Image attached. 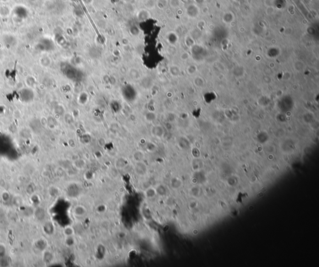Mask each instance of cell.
Here are the masks:
<instances>
[{
    "label": "cell",
    "mask_w": 319,
    "mask_h": 267,
    "mask_svg": "<svg viewBox=\"0 0 319 267\" xmlns=\"http://www.w3.org/2000/svg\"><path fill=\"white\" fill-rule=\"evenodd\" d=\"M63 233L64 236L66 237H70L74 236L75 233V230L74 228L71 226H66L63 229Z\"/></svg>",
    "instance_id": "14"
},
{
    "label": "cell",
    "mask_w": 319,
    "mask_h": 267,
    "mask_svg": "<svg viewBox=\"0 0 319 267\" xmlns=\"http://www.w3.org/2000/svg\"><path fill=\"white\" fill-rule=\"evenodd\" d=\"M155 190L156 192V195H158L161 197L165 196V195L167 194V193H168L167 188H166L165 185L163 184H160L157 185L155 188Z\"/></svg>",
    "instance_id": "9"
},
{
    "label": "cell",
    "mask_w": 319,
    "mask_h": 267,
    "mask_svg": "<svg viewBox=\"0 0 319 267\" xmlns=\"http://www.w3.org/2000/svg\"><path fill=\"white\" fill-rule=\"evenodd\" d=\"M128 162L124 158H119L115 161V167L117 169H122L128 165Z\"/></svg>",
    "instance_id": "7"
},
{
    "label": "cell",
    "mask_w": 319,
    "mask_h": 267,
    "mask_svg": "<svg viewBox=\"0 0 319 267\" xmlns=\"http://www.w3.org/2000/svg\"><path fill=\"white\" fill-rule=\"evenodd\" d=\"M6 255V248L3 244H0V259L4 258Z\"/></svg>",
    "instance_id": "21"
},
{
    "label": "cell",
    "mask_w": 319,
    "mask_h": 267,
    "mask_svg": "<svg viewBox=\"0 0 319 267\" xmlns=\"http://www.w3.org/2000/svg\"><path fill=\"white\" fill-rule=\"evenodd\" d=\"M134 169L135 173L139 176H145L148 172V168L144 161L135 162Z\"/></svg>",
    "instance_id": "1"
},
{
    "label": "cell",
    "mask_w": 319,
    "mask_h": 267,
    "mask_svg": "<svg viewBox=\"0 0 319 267\" xmlns=\"http://www.w3.org/2000/svg\"><path fill=\"white\" fill-rule=\"evenodd\" d=\"M34 214H35V217L36 218L37 221H42L45 219L46 211L43 208L37 207L35 211Z\"/></svg>",
    "instance_id": "6"
},
{
    "label": "cell",
    "mask_w": 319,
    "mask_h": 267,
    "mask_svg": "<svg viewBox=\"0 0 319 267\" xmlns=\"http://www.w3.org/2000/svg\"><path fill=\"white\" fill-rule=\"evenodd\" d=\"M65 244L68 247H71L75 244V239L73 236L66 237L65 239Z\"/></svg>",
    "instance_id": "16"
},
{
    "label": "cell",
    "mask_w": 319,
    "mask_h": 267,
    "mask_svg": "<svg viewBox=\"0 0 319 267\" xmlns=\"http://www.w3.org/2000/svg\"><path fill=\"white\" fill-rule=\"evenodd\" d=\"M2 197H3V199L4 201L5 202H7L8 201L9 199H10V195H9V194L7 192H4L3 194H2Z\"/></svg>",
    "instance_id": "23"
},
{
    "label": "cell",
    "mask_w": 319,
    "mask_h": 267,
    "mask_svg": "<svg viewBox=\"0 0 319 267\" xmlns=\"http://www.w3.org/2000/svg\"><path fill=\"white\" fill-rule=\"evenodd\" d=\"M146 148L149 152H154L156 150V146L153 142H148L146 145Z\"/></svg>",
    "instance_id": "19"
},
{
    "label": "cell",
    "mask_w": 319,
    "mask_h": 267,
    "mask_svg": "<svg viewBox=\"0 0 319 267\" xmlns=\"http://www.w3.org/2000/svg\"><path fill=\"white\" fill-rule=\"evenodd\" d=\"M34 246L37 250L43 252L47 249V242L44 238H41L35 242Z\"/></svg>",
    "instance_id": "3"
},
{
    "label": "cell",
    "mask_w": 319,
    "mask_h": 267,
    "mask_svg": "<svg viewBox=\"0 0 319 267\" xmlns=\"http://www.w3.org/2000/svg\"><path fill=\"white\" fill-rule=\"evenodd\" d=\"M169 72L171 76L176 77L179 74V69L178 67L175 65H171L169 68Z\"/></svg>",
    "instance_id": "17"
},
{
    "label": "cell",
    "mask_w": 319,
    "mask_h": 267,
    "mask_svg": "<svg viewBox=\"0 0 319 267\" xmlns=\"http://www.w3.org/2000/svg\"><path fill=\"white\" fill-rule=\"evenodd\" d=\"M170 184L171 188L173 189H177L182 185V183H181L180 179L177 178H174L171 179Z\"/></svg>",
    "instance_id": "13"
},
{
    "label": "cell",
    "mask_w": 319,
    "mask_h": 267,
    "mask_svg": "<svg viewBox=\"0 0 319 267\" xmlns=\"http://www.w3.org/2000/svg\"><path fill=\"white\" fill-rule=\"evenodd\" d=\"M43 231L47 235H52L54 233L55 227L53 223L47 222L44 224Z\"/></svg>",
    "instance_id": "5"
},
{
    "label": "cell",
    "mask_w": 319,
    "mask_h": 267,
    "mask_svg": "<svg viewBox=\"0 0 319 267\" xmlns=\"http://www.w3.org/2000/svg\"><path fill=\"white\" fill-rule=\"evenodd\" d=\"M170 4V5H171V7L177 8V7L179 6V5H180L179 0H171Z\"/></svg>",
    "instance_id": "22"
},
{
    "label": "cell",
    "mask_w": 319,
    "mask_h": 267,
    "mask_svg": "<svg viewBox=\"0 0 319 267\" xmlns=\"http://www.w3.org/2000/svg\"><path fill=\"white\" fill-rule=\"evenodd\" d=\"M84 2L85 3V2H86V1H87V0H84ZM92 1H93V0H88V1H87V4L91 3L92 2Z\"/></svg>",
    "instance_id": "26"
},
{
    "label": "cell",
    "mask_w": 319,
    "mask_h": 267,
    "mask_svg": "<svg viewBox=\"0 0 319 267\" xmlns=\"http://www.w3.org/2000/svg\"><path fill=\"white\" fill-rule=\"evenodd\" d=\"M145 158L144 152L141 150H137L133 154V159L135 162L143 161Z\"/></svg>",
    "instance_id": "11"
},
{
    "label": "cell",
    "mask_w": 319,
    "mask_h": 267,
    "mask_svg": "<svg viewBox=\"0 0 319 267\" xmlns=\"http://www.w3.org/2000/svg\"><path fill=\"white\" fill-rule=\"evenodd\" d=\"M144 194H145V196L148 199L154 198L156 195V192L155 188L153 187H150L149 188H147L145 190Z\"/></svg>",
    "instance_id": "12"
},
{
    "label": "cell",
    "mask_w": 319,
    "mask_h": 267,
    "mask_svg": "<svg viewBox=\"0 0 319 267\" xmlns=\"http://www.w3.org/2000/svg\"><path fill=\"white\" fill-rule=\"evenodd\" d=\"M164 2H165V0H158V1H156V5L159 7V8L163 9L165 6Z\"/></svg>",
    "instance_id": "24"
},
{
    "label": "cell",
    "mask_w": 319,
    "mask_h": 267,
    "mask_svg": "<svg viewBox=\"0 0 319 267\" xmlns=\"http://www.w3.org/2000/svg\"><path fill=\"white\" fill-rule=\"evenodd\" d=\"M145 119L148 122H153L156 119V115L152 112H148L145 115Z\"/></svg>",
    "instance_id": "20"
},
{
    "label": "cell",
    "mask_w": 319,
    "mask_h": 267,
    "mask_svg": "<svg viewBox=\"0 0 319 267\" xmlns=\"http://www.w3.org/2000/svg\"><path fill=\"white\" fill-rule=\"evenodd\" d=\"M97 255H101L103 256H104L105 255H106V247H105L103 245L101 244V245H99L98 247H97Z\"/></svg>",
    "instance_id": "18"
},
{
    "label": "cell",
    "mask_w": 319,
    "mask_h": 267,
    "mask_svg": "<svg viewBox=\"0 0 319 267\" xmlns=\"http://www.w3.org/2000/svg\"><path fill=\"white\" fill-rule=\"evenodd\" d=\"M149 16H150L149 12L147 10H145V9H143V10L140 11L137 15V18L139 19V20H140V21L144 20H145V19L148 18V17Z\"/></svg>",
    "instance_id": "15"
},
{
    "label": "cell",
    "mask_w": 319,
    "mask_h": 267,
    "mask_svg": "<svg viewBox=\"0 0 319 267\" xmlns=\"http://www.w3.org/2000/svg\"><path fill=\"white\" fill-rule=\"evenodd\" d=\"M151 133L152 135L157 138H163L165 135V130L160 125H156L151 127Z\"/></svg>",
    "instance_id": "2"
},
{
    "label": "cell",
    "mask_w": 319,
    "mask_h": 267,
    "mask_svg": "<svg viewBox=\"0 0 319 267\" xmlns=\"http://www.w3.org/2000/svg\"><path fill=\"white\" fill-rule=\"evenodd\" d=\"M98 144L100 146H104L106 144V140L104 139V138H99V139L98 140Z\"/></svg>",
    "instance_id": "25"
},
{
    "label": "cell",
    "mask_w": 319,
    "mask_h": 267,
    "mask_svg": "<svg viewBox=\"0 0 319 267\" xmlns=\"http://www.w3.org/2000/svg\"><path fill=\"white\" fill-rule=\"evenodd\" d=\"M87 212V210L82 205H77L74 209V214L77 217H82Z\"/></svg>",
    "instance_id": "8"
},
{
    "label": "cell",
    "mask_w": 319,
    "mask_h": 267,
    "mask_svg": "<svg viewBox=\"0 0 319 267\" xmlns=\"http://www.w3.org/2000/svg\"><path fill=\"white\" fill-rule=\"evenodd\" d=\"M54 258V254H52V252L46 249L44 251H43V254H42V260L44 262V263L48 265L51 263V262L53 261Z\"/></svg>",
    "instance_id": "4"
},
{
    "label": "cell",
    "mask_w": 319,
    "mask_h": 267,
    "mask_svg": "<svg viewBox=\"0 0 319 267\" xmlns=\"http://www.w3.org/2000/svg\"><path fill=\"white\" fill-rule=\"evenodd\" d=\"M73 164L75 169L78 170H81L85 168V165H86V163H85V161L84 159L82 158H78L74 160Z\"/></svg>",
    "instance_id": "10"
}]
</instances>
